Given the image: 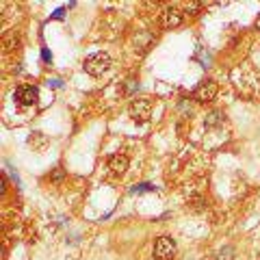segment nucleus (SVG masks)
I'll use <instances>...</instances> for the list:
<instances>
[{
    "label": "nucleus",
    "mask_w": 260,
    "mask_h": 260,
    "mask_svg": "<svg viewBox=\"0 0 260 260\" xmlns=\"http://www.w3.org/2000/svg\"><path fill=\"white\" fill-rule=\"evenodd\" d=\"M139 191H152V186L150 184H143V186H135L133 193H139Z\"/></svg>",
    "instance_id": "10"
},
{
    "label": "nucleus",
    "mask_w": 260,
    "mask_h": 260,
    "mask_svg": "<svg viewBox=\"0 0 260 260\" xmlns=\"http://www.w3.org/2000/svg\"><path fill=\"white\" fill-rule=\"evenodd\" d=\"M215 95H217V85L213 80H204V83H200L193 89V98L198 102H210L215 100Z\"/></svg>",
    "instance_id": "3"
},
{
    "label": "nucleus",
    "mask_w": 260,
    "mask_h": 260,
    "mask_svg": "<svg viewBox=\"0 0 260 260\" xmlns=\"http://www.w3.org/2000/svg\"><path fill=\"white\" fill-rule=\"evenodd\" d=\"M223 121V115L219 111H210L208 115H206V126L208 128H215V126H219Z\"/></svg>",
    "instance_id": "8"
},
{
    "label": "nucleus",
    "mask_w": 260,
    "mask_h": 260,
    "mask_svg": "<svg viewBox=\"0 0 260 260\" xmlns=\"http://www.w3.org/2000/svg\"><path fill=\"white\" fill-rule=\"evenodd\" d=\"M176 256V241L169 237H160L154 243V258L156 260H172Z\"/></svg>",
    "instance_id": "2"
},
{
    "label": "nucleus",
    "mask_w": 260,
    "mask_h": 260,
    "mask_svg": "<svg viewBox=\"0 0 260 260\" xmlns=\"http://www.w3.org/2000/svg\"><path fill=\"white\" fill-rule=\"evenodd\" d=\"M232 258H234V249H232L230 245L221 247V249H219L217 254H215V260H232Z\"/></svg>",
    "instance_id": "9"
},
{
    "label": "nucleus",
    "mask_w": 260,
    "mask_h": 260,
    "mask_svg": "<svg viewBox=\"0 0 260 260\" xmlns=\"http://www.w3.org/2000/svg\"><path fill=\"white\" fill-rule=\"evenodd\" d=\"M37 95H39V91L35 87L24 85V87H20L18 91H15V100H18V104H22V107H30V104L37 102Z\"/></svg>",
    "instance_id": "5"
},
{
    "label": "nucleus",
    "mask_w": 260,
    "mask_h": 260,
    "mask_svg": "<svg viewBox=\"0 0 260 260\" xmlns=\"http://www.w3.org/2000/svg\"><path fill=\"white\" fill-rule=\"evenodd\" d=\"M256 30H260V15L256 18Z\"/></svg>",
    "instance_id": "12"
},
{
    "label": "nucleus",
    "mask_w": 260,
    "mask_h": 260,
    "mask_svg": "<svg viewBox=\"0 0 260 260\" xmlns=\"http://www.w3.org/2000/svg\"><path fill=\"white\" fill-rule=\"evenodd\" d=\"M111 68V56L107 52H93L85 59V72L89 76H102Z\"/></svg>",
    "instance_id": "1"
},
{
    "label": "nucleus",
    "mask_w": 260,
    "mask_h": 260,
    "mask_svg": "<svg viewBox=\"0 0 260 260\" xmlns=\"http://www.w3.org/2000/svg\"><path fill=\"white\" fill-rule=\"evenodd\" d=\"M162 26L165 28H176V26H180L182 24V11L180 9H176V7H167L165 11H162Z\"/></svg>",
    "instance_id": "6"
},
{
    "label": "nucleus",
    "mask_w": 260,
    "mask_h": 260,
    "mask_svg": "<svg viewBox=\"0 0 260 260\" xmlns=\"http://www.w3.org/2000/svg\"><path fill=\"white\" fill-rule=\"evenodd\" d=\"M42 56H44V59L48 61V59H50V52H48V50H46V48H44V52H42Z\"/></svg>",
    "instance_id": "11"
},
{
    "label": "nucleus",
    "mask_w": 260,
    "mask_h": 260,
    "mask_svg": "<svg viewBox=\"0 0 260 260\" xmlns=\"http://www.w3.org/2000/svg\"><path fill=\"white\" fill-rule=\"evenodd\" d=\"M128 113H130V117H133L135 121H148L150 119V113H152L150 102L143 100V98H139V100H135L133 104H130Z\"/></svg>",
    "instance_id": "4"
},
{
    "label": "nucleus",
    "mask_w": 260,
    "mask_h": 260,
    "mask_svg": "<svg viewBox=\"0 0 260 260\" xmlns=\"http://www.w3.org/2000/svg\"><path fill=\"white\" fill-rule=\"evenodd\" d=\"M109 167H111V172H115V174H124L128 169V156L126 154H115V156L109 158Z\"/></svg>",
    "instance_id": "7"
}]
</instances>
